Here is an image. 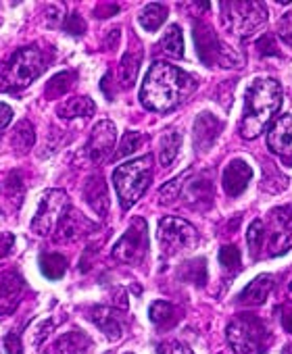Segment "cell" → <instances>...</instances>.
Wrapping results in <instances>:
<instances>
[{
    "label": "cell",
    "mask_w": 292,
    "mask_h": 354,
    "mask_svg": "<svg viewBox=\"0 0 292 354\" xmlns=\"http://www.w3.org/2000/svg\"><path fill=\"white\" fill-rule=\"evenodd\" d=\"M197 90V82L190 73L157 61L151 65L140 88V102L144 109L155 113H167L178 109L192 92Z\"/></svg>",
    "instance_id": "cell-1"
},
{
    "label": "cell",
    "mask_w": 292,
    "mask_h": 354,
    "mask_svg": "<svg viewBox=\"0 0 292 354\" xmlns=\"http://www.w3.org/2000/svg\"><path fill=\"white\" fill-rule=\"evenodd\" d=\"M282 106V88L271 77H257L250 82L244 94V117L240 121V133L246 140L257 138L271 117Z\"/></svg>",
    "instance_id": "cell-2"
},
{
    "label": "cell",
    "mask_w": 292,
    "mask_h": 354,
    "mask_svg": "<svg viewBox=\"0 0 292 354\" xmlns=\"http://www.w3.org/2000/svg\"><path fill=\"white\" fill-rule=\"evenodd\" d=\"M151 180H153V156L151 154L119 165L113 173V184H115L121 209H125V211L131 209L142 198L146 188L151 186Z\"/></svg>",
    "instance_id": "cell-3"
},
{
    "label": "cell",
    "mask_w": 292,
    "mask_h": 354,
    "mask_svg": "<svg viewBox=\"0 0 292 354\" xmlns=\"http://www.w3.org/2000/svg\"><path fill=\"white\" fill-rule=\"evenodd\" d=\"M46 71V55L38 46L19 48L0 73V88L5 92H19L28 88Z\"/></svg>",
    "instance_id": "cell-4"
},
{
    "label": "cell",
    "mask_w": 292,
    "mask_h": 354,
    "mask_svg": "<svg viewBox=\"0 0 292 354\" xmlns=\"http://www.w3.org/2000/svg\"><path fill=\"white\" fill-rule=\"evenodd\" d=\"M226 337L236 354H263L269 342V331L261 319L240 315L228 325Z\"/></svg>",
    "instance_id": "cell-5"
},
{
    "label": "cell",
    "mask_w": 292,
    "mask_h": 354,
    "mask_svg": "<svg viewBox=\"0 0 292 354\" xmlns=\"http://www.w3.org/2000/svg\"><path fill=\"white\" fill-rule=\"evenodd\" d=\"M221 21L234 36L248 38L265 26L267 13L261 3H221Z\"/></svg>",
    "instance_id": "cell-6"
},
{
    "label": "cell",
    "mask_w": 292,
    "mask_h": 354,
    "mask_svg": "<svg viewBox=\"0 0 292 354\" xmlns=\"http://www.w3.org/2000/svg\"><path fill=\"white\" fill-rule=\"evenodd\" d=\"M194 44L201 61L209 67H242V59L232 57V50L219 42L213 28L205 21H194Z\"/></svg>",
    "instance_id": "cell-7"
},
{
    "label": "cell",
    "mask_w": 292,
    "mask_h": 354,
    "mask_svg": "<svg viewBox=\"0 0 292 354\" xmlns=\"http://www.w3.org/2000/svg\"><path fill=\"white\" fill-rule=\"evenodd\" d=\"M71 209V203H69V196L63 192V190H51L42 196L40 201V207L32 219V232L36 236H51L61 219L67 215V211Z\"/></svg>",
    "instance_id": "cell-8"
},
{
    "label": "cell",
    "mask_w": 292,
    "mask_h": 354,
    "mask_svg": "<svg viewBox=\"0 0 292 354\" xmlns=\"http://www.w3.org/2000/svg\"><path fill=\"white\" fill-rule=\"evenodd\" d=\"M159 242H161V248L165 254H178L182 250H188L192 248L197 242H199V236H197V230L180 219V217H165L159 221Z\"/></svg>",
    "instance_id": "cell-9"
},
{
    "label": "cell",
    "mask_w": 292,
    "mask_h": 354,
    "mask_svg": "<svg viewBox=\"0 0 292 354\" xmlns=\"http://www.w3.org/2000/svg\"><path fill=\"white\" fill-rule=\"evenodd\" d=\"M146 250H149V230H146V221L134 219L129 230L115 244L113 259L127 263V265H136L146 257Z\"/></svg>",
    "instance_id": "cell-10"
},
{
    "label": "cell",
    "mask_w": 292,
    "mask_h": 354,
    "mask_svg": "<svg viewBox=\"0 0 292 354\" xmlns=\"http://www.w3.org/2000/svg\"><path fill=\"white\" fill-rule=\"evenodd\" d=\"M292 234V207H277L269 213V227H265V244L269 257L284 254Z\"/></svg>",
    "instance_id": "cell-11"
},
{
    "label": "cell",
    "mask_w": 292,
    "mask_h": 354,
    "mask_svg": "<svg viewBox=\"0 0 292 354\" xmlns=\"http://www.w3.org/2000/svg\"><path fill=\"white\" fill-rule=\"evenodd\" d=\"M115 140H117V129L111 121L96 123L92 133H90L88 146H86L90 160L92 162H104L115 148Z\"/></svg>",
    "instance_id": "cell-12"
},
{
    "label": "cell",
    "mask_w": 292,
    "mask_h": 354,
    "mask_svg": "<svg viewBox=\"0 0 292 354\" xmlns=\"http://www.w3.org/2000/svg\"><path fill=\"white\" fill-rule=\"evenodd\" d=\"M267 146L273 154L292 162V115H282L267 133Z\"/></svg>",
    "instance_id": "cell-13"
},
{
    "label": "cell",
    "mask_w": 292,
    "mask_h": 354,
    "mask_svg": "<svg viewBox=\"0 0 292 354\" xmlns=\"http://www.w3.org/2000/svg\"><path fill=\"white\" fill-rule=\"evenodd\" d=\"M250 177H253V169L248 167L246 160L242 158H234L226 169H223V177H221V184H223V192L232 198L240 196L248 182H250Z\"/></svg>",
    "instance_id": "cell-14"
},
{
    "label": "cell",
    "mask_w": 292,
    "mask_h": 354,
    "mask_svg": "<svg viewBox=\"0 0 292 354\" xmlns=\"http://www.w3.org/2000/svg\"><path fill=\"white\" fill-rule=\"evenodd\" d=\"M24 290H26V281L19 273L5 271L0 275V315H9L15 310Z\"/></svg>",
    "instance_id": "cell-15"
},
{
    "label": "cell",
    "mask_w": 292,
    "mask_h": 354,
    "mask_svg": "<svg viewBox=\"0 0 292 354\" xmlns=\"http://www.w3.org/2000/svg\"><path fill=\"white\" fill-rule=\"evenodd\" d=\"M221 131V121L211 113H201L194 121V146L199 152H205L213 146Z\"/></svg>",
    "instance_id": "cell-16"
},
{
    "label": "cell",
    "mask_w": 292,
    "mask_h": 354,
    "mask_svg": "<svg viewBox=\"0 0 292 354\" xmlns=\"http://www.w3.org/2000/svg\"><path fill=\"white\" fill-rule=\"evenodd\" d=\"M90 230H96V225L90 223L86 217H82L77 211L69 209L67 215L61 219V223H59V227H57L55 240H57V242H71V240H77L80 236L88 234Z\"/></svg>",
    "instance_id": "cell-17"
},
{
    "label": "cell",
    "mask_w": 292,
    "mask_h": 354,
    "mask_svg": "<svg viewBox=\"0 0 292 354\" xmlns=\"http://www.w3.org/2000/svg\"><path fill=\"white\" fill-rule=\"evenodd\" d=\"M84 196H86V203L92 207L94 213H98L100 217L107 215V211H109V192H107V184L102 180V175L88 177V182L84 186Z\"/></svg>",
    "instance_id": "cell-18"
},
{
    "label": "cell",
    "mask_w": 292,
    "mask_h": 354,
    "mask_svg": "<svg viewBox=\"0 0 292 354\" xmlns=\"http://www.w3.org/2000/svg\"><path fill=\"white\" fill-rule=\"evenodd\" d=\"M90 319L109 339H119L121 337V323H119L117 313L113 308L94 306V308H90Z\"/></svg>",
    "instance_id": "cell-19"
},
{
    "label": "cell",
    "mask_w": 292,
    "mask_h": 354,
    "mask_svg": "<svg viewBox=\"0 0 292 354\" xmlns=\"http://www.w3.org/2000/svg\"><path fill=\"white\" fill-rule=\"evenodd\" d=\"M271 290H273V277L267 275V273H263V275L255 277V279L242 290L240 302H242V304H263Z\"/></svg>",
    "instance_id": "cell-20"
},
{
    "label": "cell",
    "mask_w": 292,
    "mask_h": 354,
    "mask_svg": "<svg viewBox=\"0 0 292 354\" xmlns=\"http://www.w3.org/2000/svg\"><path fill=\"white\" fill-rule=\"evenodd\" d=\"M94 111H96V104L92 102V98L75 96V98H69L63 104H59L57 115L61 119H73V117H92Z\"/></svg>",
    "instance_id": "cell-21"
},
{
    "label": "cell",
    "mask_w": 292,
    "mask_h": 354,
    "mask_svg": "<svg viewBox=\"0 0 292 354\" xmlns=\"http://www.w3.org/2000/svg\"><path fill=\"white\" fill-rule=\"evenodd\" d=\"M88 346H90V337L82 333L80 329H73L57 339L55 354H80V352H86Z\"/></svg>",
    "instance_id": "cell-22"
},
{
    "label": "cell",
    "mask_w": 292,
    "mask_h": 354,
    "mask_svg": "<svg viewBox=\"0 0 292 354\" xmlns=\"http://www.w3.org/2000/svg\"><path fill=\"white\" fill-rule=\"evenodd\" d=\"M140 61H142V50L136 48V50H127L121 59V65H119V82H121V88H131L136 77H138V69H140Z\"/></svg>",
    "instance_id": "cell-23"
},
{
    "label": "cell",
    "mask_w": 292,
    "mask_h": 354,
    "mask_svg": "<svg viewBox=\"0 0 292 354\" xmlns=\"http://www.w3.org/2000/svg\"><path fill=\"white\" fill-rule=\"evenodd\" d=\"M167 19V7L161 3H151L142 9V13L138 15V24L146 30V32H157Z\"/></svg>",
    "instance_id": "cell-24"
},
{
    "label": "cell",
    "mask_w": 292,
    "mask_h": 354,
    "mask_svg": "<svg viewBox=\"0 0 292 354\" xmlns=\"http://www.w3.org/2000/svg\"><path fill=\"white\" fill-rule=\"evenodd\" d=\"M34 142H36V131H34V125L30 121H19L13 136H11V146L15 152L19 154H28L32 148H34Z\"/></svg>",
    "instance_id": "cell-25"
},
{
    "label": "cell",
    "mask_w": 292,
    "mask_h": 354,
    "mask_svg": "<svg viewBox=\"0 0 292 354\" xmlns=\"http://www.w3.org/2000/svg\"><path fill=\"white\" fill-rule=\"evenodd\" d=\"M159 48L174 57V59H182L184 57V36H182V30L180 26H170L167 32L163 34L161 42H159Z\"/></svg>",
    "instance_id": "cell-26"
},
{
    "label": "cell",
    "mask_w": 292,
    "mask_h": 354,
    "mask_svg": "<svg viewBox=\"0 0 292 354\" xmlns=\"http://www.w3.org/2000/svg\"><path fill=\"white\" fill-rule=\"evenodd\" d=\"M40 271L48 279H61L67 271V259L57 252H46L40 257Z\"/></svg>",
    "instance_id": "cell-27"
},
{
    "label": "cell",
    "mask_w": 292,
    "mask_h": 354,
    "mask_svg": "<svg viewBox=\"0 0 292 354\" xmlns=\"http://www.w3.org/2000/svg\"><path fill=\"white\" fill-rule=\"evenodd\" d=\"M75 80H77V73L75 71H61V73H57L46 84V90L44 92H46L48 98H61V96H65L73 88Z\"/></svg>",
    "instance_id": "cell-28"
},
{
    "label": "cell",
    "mask_w": 292,
    "mask_h": 354,
    "mask_svg": "<svg viewBox=\"0 0 292 354\" xmlns=\"http://www.w3.org/2000/svg\"><path fill=\"white\" fill-rule=\"evenodd\" d=\"M180 146H182V136L178 133V131H167L163 138H161V152H159V160H161V165L163 167H170L174 160H176V156H178V152H180Z\"/></svg>",
    "instance_id": "cell-29"
},
{
    "label": "cell",
    "mask_w": 292,
    "mask_h": 354,
    "mask_svg": "<svg viewBox=\"0 0 292 354\" xmlns=\"http://www.w3.org/2000/svg\"><path fill=\"white\" fill-rule=\"evenodd\" d=\"M180 277L194 286H205L207 283V261L194 259V261L184 263V267L180 269Z\"/></svg>",
    "instance_id": "cell-30"
},
{
    "label": "cell",
    "mask_w": 292,
    "mask_h": 354,
    "mask_svg": "<svg viewBox=\"0 0 292 354\" xmlns=\"http://www.w3.org/2000/svg\"><path fill=\"white\" fill-rule=\"evenodd\" d=\"M149 317L157 327H172L176 323V308L165 300H157L151 304Z\"/></svg>",
    "instance_id": "cell-31"
},
{
    "label": "cell",
    "mask_w": 292,
    "mask_h": 354,
    "mask_svg": "<svg viewBox=\"0 0 292 354\" xmlns=\"http://www.w3.org/2000/svg\"><path fill=\"white\" fill-rule=\"evenodd\" d=\"M246 240H248L250 257H253V259H259V257H261V250L265 248V223L259 221V219L253 221L250 227H248Z\"/></svg>",
    "instance_id": "cell-32"
},
{
    "label": "cell",
    "mask_w": 292,
    "mask_h": 354,
    "mask_svg": "<svg viewBox=\"0 0 292 354\" xmlns=\"http://www.w3.org/2000/svg\"><path fill=\"white\" fill-rule=\"evenodd\" d=\"M142 142H144V136L142 133H138V131H125L123 133V140L119 144V150L115 152V158H123V156L131 154L134 150L140 148Z\"/></svg>",
    "instance_id": "cell-33"
},
{
    "label": "cell",
    "mask_w": 292,
    "mask_h": 354,
    "mask_svg": "<svg viewBox=\"0 0 292 354\" xmlns=\"http://www.w3.org/2000/svg\"><path fill=\"white\" fill-rule=\"evenodd\" d=\"M219 263H221L223 269L236 271L240 267V250L236 246H232V244L221 246V250H219Z\"/></svg>",
    "instance_id": "cell-34"
},
{
    "label": "cell",
    "mask_w": 292,
    "mask_h": 354,
    "mask_svg": "<svg viewBox=\"0 0 292 354\" xmlns=\"http://www.w3.org/2000/svg\"><path fill=\"white\" fill-rule=\"evenodd\" d=\"M186 177H188V173H182L180 177H176L174 182H170L165 188H161V203H163V205H170L174 198H178V196H180Z\"/></svg>",
    "instance_id": "cell-35"
},
{
    "label": "cell",
    "mask_w": 292,
    "mask_h": 354,
    "mask_svg": "<svg viewBox=\"0 0 292 354\" xmlns=\"http://www.w3.org/2000/svg\"><path fill=\"white\" fill-rule=\"evenodd\" d=\"M63 28H65V32H67V34H71V36H82V34L86 32V21L82 19V15L71 13V15H67V17H65Z\"/></svg>",
    "instance_id": "cell-36"
},
{
    "label": "cell",
    "mask_w": 292,
    "mask_h": 354,
    "mask_svg": "<svg viewBox=\"0 0 292 354\" xmlns=\"http://www.w3.org/2000/svg\"><path fill=\"white\" fill-rule=\"evenodd\" d=\"M277 34L284 42L292 44V11L284 13L282 19L277 21Z\"/></svg>",
    "instance_id": "cell-37"
},
{
    "label": "cell",
    "mask_w": 292,
    "mask_h": 354,
    "mask_svg": "<svg viewBox=\"0 0 292 354\" xmlns=\"http://www.w3.org/2000/svg\"><path fill=\"white\" fill-rule=\"evenodd\" d=\"M159 354H194V352L186 344L172 339V342H165L159 346Z\"/></svg>",
    "instance_id": "cell-38"
},
{
    "label": "cell",
    "mask_w": 292,
    "mask_h": 354,
    "mask_svg": "<svg viewBox=\"0 0 292 354\" xmlns=\"http://www.w3.org/2000/svg\"><path fill=\"white\" fill-rule=\"evenodd\" d=\"M17 188H19V190H24V184H21V177L13 171V173L7 177V192H9V196H11L13 201L21 203V196L17 194Z\"/></svg>",
    "instance_id": "cell-39"
},
{
    "label": "cell",
    "mask_w": 292,
    "mask_h": 354,
    "mask_svg": "<svg viewBox=\"0 0 292 354\" xmlns=\"http://www.w3.org/2000/svg\"><path fill=\"white\" fill-rule=\"evenodd\" d=\"M15 248V236L11 232H3L0 234V259H5L13 252Z\"/></svg>",
    "instance_id": "cell-40"
},
{
    "label": "cell",
    "mask_w": 292,
    "mask_h": 354,
    "mask_svg": "<svg viewBox=\"0 0 292 354\" xmlns=\"http://www.w3.org/2000/svg\"><path fill=\"white\" fill-rule=\"evenodd\" d=\"M5 348L9 354H24V344H21V335L19 333H9L5 337Z\"/></svg>",
    "instance_id": "cell-41"
},
{
    "label": "cell",
    "mask_w": 292,
    "mask_h": 354,
    "mask_svg": "<svg viewBox=\"0 0 292 354\" xmlns=\"http://www.w3.org/2000/svg\"><path fill=\"white\" fill-rule=\"evenodd\" d=\"M257 48H259V53L261 55H265V57H269V55H277V50H275V42H273V36H263L259 42H257Z\"/></svg>",
    "instance_id": "cell-42"
},
{
    "label": "cell",
    "mask_w": 292,
    "mask_h": 354,
    "mask_svg": "<svg viewBox=\"0 0 292 354\" xmlns=\"http://www.w3.org/2000/svg\"><path fill=\"white\" fill-rule=\"evenodd\" d=\"M11 121H13V109L5 102H0V131L7 129Z\"/></svg>",
    "instance_id": "cell-43"
},
{
    "label": "cell",
    "mask_w": 292,
    "mask_h": 354,
    "mask_svg": "<svg viewBox=\"0 0 292 354\" xmlns=\"http://www.w3.org/2000/svg\"><path fill=\"white\" fill-rule=\"evenodd\" d=\"M111 77H113V73L109 71V73L102 77V82H100V90L107 94V98H109V100H113V92H111Z\"/></svg>",
    "instance_id": "cell-44"
},
{
    "label": "cell",
    "mask_w": 292,
    "mask_h": 354,
    "mask_svg": "<svg viewBox=\"0 0 292 354\" xmlns=\"http://www.w3.org/2000/svg\"><path fill=\"white\" fill-rule=\"evenodd\" d=\"M53 327H55V321H51V319H48V321H44V323L40 325V333L34 337V342H36V344H40V342L44 339V335L48 333V329H53Z\"/></svg>",
    "instance_id": "cell-45"
},
{
    "label": "cell",
    "mask_w": 292,
    "mask_h": 354,
    "mask_svg": "<svg viewBox=\"0 0 292 354\" xmlns=\"http://www.w3.org/2000/svg\"><path fill=\"white\" fill-rule=\"evenodd\" d=\"M119 11V7L117 5H100L98 7V17H111V13H117Z\"/></svg>",
    "instance_id": "cell-46"
},
{
    "label": "cell",
    "mask_w": 292,
    "mask_h": 354,
    "mask_svg": "<svg viewBox=\"0 0 292 354\" xmlns=\"http://www.w3.org/2000/svg\"><path fill=\"white\" fill-rule=\"evenodd\" d=\"M117 44H119V30H111V34H109V38H107L104 46H107L109 50H113Z\"/></svg>",
    "instance_id": "cell-47"
},
{
    "label": "cell",
    "mask_w": 292,
    "mask_h": 354,
    "mask_svg": "<svg viewBox=\"0 0 292 354\" xmlns=\"http://www.w3.org/2000/svg\"><path fill=\"white\" fill-rule=\"evenodd\" d=\"M282 325H284V329H286V331H290V333H292V308L284 313V317H282Z\"/></svg>",
    "instance_id": "cell-48"
},
{
    "label": "cell",
    "mask_w": 292,
    "mask_h": 354,
    "mask_svg": "<svg viewBox=\"0 0 292 354\" xmlns=\"http://www.w3.org/2000/svg\"><path fill=\"white\" fill-rule=\"evenodd\" d=\"M282 354H292V344H288V346H284V350H282Z\"/></svg>",
    "instance_id": "cell-49"
},
{
    "label": "cell",
    "mask_w": 292,
    "mask_h": 354,
    "mask_svg": "<svg viewBox=\"0 0 292 354\" xmlns=\"http://www.w3.org/2000/svg\"><path fill=\"white\" fill-rule=\"evenodd\" d=\"M288 294H290V298H292V281H290V286H288Z\"/></svg>",
    "instance_id": "cell-50"
},
{
    "label": "cell",
    "mask_w": 292,
    "mask_h": 354,
    "mask_svg": "<svg viewBox=\"0 0 292 354\" xmlns=\"http://www.w3.org/2000/svg\"><path fill=\"white\" fill-rule=\"evenodd\" d=\"M125 354H131V352H125Z\"/></svg>",
    "instance_id": "cell-51"
},
{
    "label": "cell",
    "mask_w": 292,
    "mask_h": 354,
    "mask_svg": "<svg viewBox=\"0 0 292 354\" xmlns=\"http://www.w3.org/2000/svg\"><path fill=\"white\" fill-rule=\"evenodd\" d=\"M107 354H111V352H107Z\"/></svg>",
    "instance_id": "cell-52"
}]
</instances>
